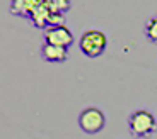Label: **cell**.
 <instances>
[{"mask_svg": "<svg viewBox=\"0 0 157 139\" xmlns=\"http://www.w3.org/2000/svg\"><path fill=\"white\" fill-rule=\"evenodd\" d=\"M128 132L133 137L147 139L157 132V119L149 109H137L128 116L126 120Z\"/></svg>", "mask_w": 157, "mask_h": 139, "instance_id": "1", "label": "cell"}, {"mask_svg": "<svg viewBox=\"0 0 157 139\" xmlns=\"http://www.w3.org/2000/svg\"><path fill=\"white\" fill-rule=\"evenodd\" d=\"M108 48V36L101 29H87L78 39V49L86 58H99Z\"/></svg>", "mask_w": 157, "mask_h": 139, "instance_id": "2", "label": "cell"}, {"mask_svg": "<svg viewBox=\"0 0 157 139\" xmlns=\"http://www.w3.org/2000/svg\"><path fill=\"white\" fill-rule=\"evenodd\" d=\"M106 126V116L99 107H86L82 112L78 114V127L82 129L86 134L94 136L101 132Z\"/></svg>", "mask_w": 157, "mask_h": 139, "instance_id": "3", "label": "cell"}, {"mask_svg": "<svg viewBox=\"0 0 157 139\" xmlns=\"http://www.w3.org/2000/svg\"><path fill=\"white\" fill-rule=\"evenodd\" d=\"M74 41H75L74 32L65 24H62V26H51L48 29H44V43H48V44L67 48L68 49L74 44Z\"/></svg>", "mask_w": 157, "mask_h": 139, "instance_id": "4", "label": "cell"}, {"mask_svg": "<svg viewBox=\"0 0 157 139\" xmlns=\"http://www.w3.org/2000/svg\"><path fill=\"white\" fill-rule=\"evenodd\" d=\"M41 58L48 63H65L68 59V49L44 43L41 46Z\"/></svg>", "mask_w": 157, "mask_h": 139, "instance_id": "5", "label": "cell"}, {"mask_svg": "<svg viewBox=\"0 0 157 139\" xmlns=\"http://www.w3.org/2000/svg\"><path fill=\"white\" fill-rule=\"evenodd\" d=\"M38 4H39V0H10L9 12H10L12 16L29 19Z\"/></svg>", "mask_w": 157, "mask_h": 139, "instance_id": "6", "label": "cell"}, {"mask_svg": "<svg viewBox=\"0 0 157 139\" xmlns=\"http://www.w3.org/2000/svg\"><path fill=\"white\" fill-rule=\"evenodd\" d=\"M51 9L46 7L44 4H41L39 2L38 5H36V9L33 10L31 17H29V20L33 22V26L38 27V29H48V26H50V16H51Z\"/></svg>", "mask_w": 157, "mask_h": 139, "instance_id": "7", "label": "cell"}, {"mask_svg": "<svg viewBox=\"0 0 157 139\" xmlns=\"http://www.w3.org/2000/svg\"><path fill=\"white\" fill-rule=\"evenodd\" d=\"M144 36L149 43L157 44V14L150 16L144 24Z\"/></svg>", "mask_w": 157, "mask_h": 139, "instance_id": "8", "label": "cell"}, {"mask_svg": "<svg viewBox=\"0 0 157 139\" xmlns=\"http://www.w3.org/2000/svg\"><path fill=\"white\" fill-rule=\"evenodd\" d=\"M39 2L50 7L53 12H60V14H65L72 7V0H39Z\"/></svg>", "mask_w": 157, "mask_h": 139, "instance_id": "9", "label": "cell"}]
</instances>
